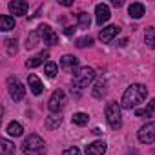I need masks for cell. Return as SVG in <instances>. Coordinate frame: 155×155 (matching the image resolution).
Here are the masks:
<instances>
[{"label":"cell","instance_id":"31","mask_svg":"<svg viewBox=\"0 0 155 155\" xmlns=\"http://www.w3.org/2000/svg\"><path fill=\"white\" fill-rule=\"evenodd\" d=\"M73 33H75V28H66L64 29V35H68V37H71Z\"/></svg>","mask_w":155,"mask_h":155},{"label":"cell","instance_id":"23","mask_svg":"<svg viewBox=\"0 0 155 155\" xmlns=\"http://www.w3.org/2000/svg\"><path fill=\"white\" fill-rule=\"evenodd\" d=\"M144 42L150 49H155V28H148L144 33Z\"/></svg>","mask_w":155,"mask_h":155},{"label":"cell","instance_id":"12","mask_svg":"<svg viewBox=\"0 0 155 155\" xmlns=\"http://www.w3.org/2000/svg\"><path fill=\"white\" fill-rule=\"evenodd\" d=\"M28 8H29V4L24 2V0H13V2H9V11H11V15H15V17L26 15V13H28Z\"/></svg>","mask_w":155,"mask_h":155},{"label":"cell","instance_id":"10","mask_svg":"<svg viewBox=\"0 0 155 155\" xmlns=\"http://www.w3.org/2000/svg\"><path fill=\"white\" fill-rule=\"evenodd\" d=\"M110 17H111L110 8H108L106 4H97V8H95V20H97V24H99V26L106 24V22L110 20Z\"/></svg>","mask_w":155,"mask_h":155},{"label":"cell","instance_id":"11","mask_svg":"<svg viewBox=\"0 0 155 155\" xmlns=\"http://www.w3.org/2000/svg\"><path fill=\"white\" fill-rule=\"evenodd\" d=\"M119 31H120V28L119 26H106V28H102L101 29V35H99V38L102 40V42H111L117 35H119Z\"/></svg>","mask_w":155,"mask_h":155},{"label":"cell","instance_id":"33","mask_svg":"<svg viewBox=\"0 0 155 155\" xmlns=\"http://www.w3.org/2000/svg\"><path fill=\"white\" fill-rule=\"evenodd\" d=\"M60 4H62V6H71L73 2H69V0H62V2H60Z\"/></svg>","mask_w":155,"mask_h":155},{"label":"cell","instance_id":"15","mask_svg":"<svg viewBox=\"0 0 155 155\" xmlns=\"http://www.w3.org/2000/svg\"><path fill=\"white\" fill-rule=\"evenodd\" d=\"M48 57H49V53H48V51H42V53H38V55H35V57L28 58L26 66H28V68H38L40 64H44V62L48 60Z\"/></svg>","mask_w":155,"mask_h":155},{"label":"cell","instance_id":"9","mask_svg":"<svg viewBox=\"0 0 155 155\" xmlns=\"http://www.w3.org/2000/svg\"><path fill=\"white\" fill-rule=\"evenodd\" d=\"M60 68L69 71V73H77V69H79V58L73 55H64L60 58Z\"/></svg>","mask_w":155,"mask_h":155},{"label":"cell","instance_id":"20","mask_svg":"<svg viewBox=\"0 0 155 155\" xmlns=\"http://www.w3.org/2000/svg\"><path fill=\"white\" fill-rule=\"evenodd\" d=\"M8 133H9L11 137H20V135L24 133V128H22V124H20V122L13 120V122H9V124H8Z\"/></svg>","mask_w":155,"mask_h":155},{"label":"cell","instance_id":"28","mask_svg":"<svg viewBox=\"0 0 155 155\" xmlns=\"http://www.w3.org/2000/svg\"><path fill=\"white\" fill-rule=\"evenodd\" d=\"M93 44V38L91 37H82V38H79V40H77V46H79V48H90Z\"/></svg>","mask_w":155,"mask_h":155},{"label":"cell","instance_id":"32","mask_svg":"<svg viewBox=\"0 0 155 155\" xmlns=\"http://www.w3.org/2000/svg\"><path fill=\"white\" fill-rule=\"evenodd\" d=\"M111 4H113L115 8H120V6H122V2H120V0H113V2H111Z\"/></svg>","mask_w":155,"mask_h":155},{"label":"cell","instance_id":"5","mask_svg":"<svg viewBox=\"0 0 155 155\" xmlns=\"http://www.w3.org/2000/svg\"><path fill=\"white\" fill-rule=\"evenodd\" d=\"M8 91H9V97L15 102L22 101L24 95H26V88L22 86V82L17 79V77H9V79H8Z\"/></svg>","mask_w":155,"mask_h":155},{"label":"cell","instance_id":"3","mask_svg":"<svg viewBox=\"0 0 155 155\" xmlns=\"http://www.w3.org/2000/svg\"><path fill=\"white\" fill-rule=\"evenodd\" d=\"M22 151L26 155H46V142L40 135L31 133L22 142Z\"/></svg>","mask_w":155,"mask_h":155},{"label":"cell","instance_id":"7","mask_svg":"<svg viewBox=\"0 0 155 155\" xmlns=\"http://www.w3.org/2000/svg\"><path fill=\"white\" fill-rule=\"evenodd\" d=\"M137 137H139V140H140L142 144H151V142H155V120L146 122V124L139 130Z\"/></svg>","mask_w":155,"mask_h":155},{"label":"cell","instance_id":"4","mask_svg":"<svg viewBox=\"0 0 155 155\" xmlns=\"http://www.w3.org/2000/svg\"><path fill=\"white\" fill-rule=\"evenodd\" d=\"M120 104L117 102H108L106 104V120L113 130H119L122 126V115H120Z\"/></svg>","mask_w":155,"mask_h":155},{"label":"cell","instance_id":"13","mask_svg":"<svg viewBox=\"0 0 155 155\" xmlns=\"http://www.w3.org/2000/svg\"><path fill=\"white\" fill-rule=\"evenodd\" d=\"M108 144L104 140H95L90 146H86V155H104Z\"/></svg>","mask_w":155,"mask_h":155},{"label":"cell","instance_id":"8","mask_svg":"<svg viewBox=\"0 0 155 155\" xmlns=\"http://www.w3.org/2000/svg\"><path fill=\"white\" fill-rule=\"evenodd\" d=\"M38 35H40V38L46 42V44H49V46H57L58 44V35L51 29V26H48V24H42L40 28H38Z\"/></svg>","mask_w":155,"mask_h":155},{"label":"cell","instance_id":"17","mask_svg":"<svg viewBox=\"0 0 155 155\" xmlns=\"http://www.w3.org/2000/svg\"><path fill=\"white\" fill-rule=\"evenodd\" d=\"M0 29H2V31L15 29V18L9 17V15H0Z\"/></svg>","mask_w":155,"mask_h":155},{"label":"cell","instance_id":"18","mask_svg":"<svg viewBox=\"0 0 155 155\" xmlns=\"http://www.w3.org/2000/svg\"><path fill=\"white\" fill-rule=\"evenodd\" d=\"M60 124H62L60 113H51V115L46 119V128H48V130H57Z\"/></svg>","mask_w":155,"mask_h":155},{"label":"cell","instance_id":"14","mask_svg":"<svg viewBox=\"0 0 155 155\" xmlns=\"http://www.w3.org/2000/svg\"><path fill=\"white\" fill-rule=\"evenodd\" d=\"M28 84H29V90H31L33 95H40V93L44 91V86H42L40 79H38L37 75H33V73L28 77Z\"/></svg>","mask_w":155,"mask_h":155},{"label":"cell","instance_id":"21","mask_svg":"<svg viewBox=\"0 0 155 155\" xmlns=\"http://www.w3.org/2000/svg\"><path fill=\"white\" fill-rule=\"evenodd\" d=\"M153 111H155V99H151L144 110H137L135 115L137 117H153Z\"/></svg>","mask_w":155,"mask_h":155},{"label":"cell","instance_id":"16","mask_svg":"<svg viewBox=\"0 0 155 155\" xmlns=\"http://www.w3.org/2000/svg\"><path fill=\"white\" fill-rule=\"evenodd\" d=\"M128 13H130L131 18H140V17L146 13V9H144V6H142L140 2H133V4H130Z\"/></svg>","mask_w":155,"mask_h":155},{"label":"cell","instance_id":"1","mask_svg":"<svg viewBox=\"0 0 155 155\" xmlns=\"http://www.w3.org/2000/svg\"><path fill=\"white\" fill-rule=\"evenodd\" d=\"M146 97H148V88L144 84H131L122 95L120 108L122 110H133L139 104H142L146 101Z\"/></svg>","mask_w":155,"mask_h":155},{"label":"cell","instance_id":"29","mask_svg":"<svg viewBox=\"0 0 155 155\" xmlns=\"http://www.w3.org/2000/svg\"><path fill=\"white\" fill-rule=\"evenodd\" d=\"M6 44H8V53L13 55L17 51V40H6Z\"/></svg>","mask_w":155,"mask_h":155},{"label":"cell","instance_id":"30","mask_svg":"<svg viewBox=\"0 0 155 155\" xmlns=\"http://www.w3.org/2000/svg\"><path fill=\"white\" fill-rule=\"evenodd\" d=\"M62 155H81V150L77 148V146H71V148L64 150V153H62Z\"/></svg>","mask_w":155,"mask_h":155},{"label":"cell","instance_id":"6","mask_svg":"<svg viewBox=\"0 0 155 155\" xmlns=\"http://www.w3.org/2000/svg\"><path fill=\"white\" fill-rule=\"evenodd\" d=\"M66 104V93L62 90H55L53 95L49 97V102H48V108L51 113H58Z\"/></svg>","mask_w":155,"mask_h":155},{"label":"cell","instance_id":"25","mask_svg":"<svg viewBox=\"0 0 155 155\" xmlns=\"http://www.w3.org/2000/svg\"><path fill=\"white\" fill-rule=\"evenodd\" d=\"M77 17H79V26H81L82 29H88V28H90V24H91V18H90V15H88L86 11H81L79 15H77Z\"/></svg>","mask_w":155,"mask_h":155},{"label":"cell","instance_id":"19","mask_svg":"<svg viewBox=\"0 0 155 155\" xmlns=\"http://www.w3.org/2000/svg\"><path fill=\"white\" fill-rule=\"evenodd\" d=\"M104 93H106V81H104V79H99V81L95 82V88L91 90V95H93L95 99H101Z\"/></svg>","mask_w":155,"mask_h":155},{"label":"cell","instance_id":"27","mask_svg":"<svg viewBox=\"0 0 155 155\" xmlns=\"http://www.w3.org/2000/svg\"><path fill=\"white\" fill-rule=\"evenodd\" d=\"M57 71H58V66H57L55 62H46V68H44V73H46V77L53 79V77L57 75Z\"/></svg>","mask_w":155,"mask_h":155},{"label":"cell","instance_id":"2","mask_svg":"<svg viewBox=\"0 0 155 155\" xmlns=\"http://www.w3.org/2000/svg\"><path fill=\"white\" fill-rule=\"evenodd\" d=\"M95 79V69L91 68H82L73 75V82H71V93L75 91V95H79L82 90H86Z\"/></svg>","mask_w":155,"mask_h":155},{"label":"cell","instance_id":"26","mask_svg":"<svg viewBox=\"0 0 155 155\" xmlns=\"http://www.w3.org/2000/svg\"><path fill=\"white\" fill-rule=\"evenodd\" d=\"M38 40H40V35H38V31H33V33L28 37V40H26V48H28V49H33V48L38 44Z\"/></svg>","mask_w":155,"mask_h":155},{"label":"cell","instance_id":"22","mask_svg":"<svg viewBox=\"0 0 155 155\" xmlns=\"http://www.w3.org/2000/svg\"><path fill=\"white\" fill-rule=\"evenodd\" d=\"M71 120H73V124H77V126H86V124L90 122V117H88V113L79 111V113H73Z\"/></svg>","mask_w":155,"mask_h":155},{"label":"cell","instance_id":"24","mask_svg":"<svg viewBox=\"0 0 155 155\" xmlns=\"http://www.w3.org/2000/svg\"><path fill=\"white\" fill-rule=\"evenodd\" d=\"M0 144H2V148H0L2 155H11V153H15V144L9 142L8 139H2V140H0Z\"/></svg>","mask_w":155,"mask_h":155}]
</instances>
